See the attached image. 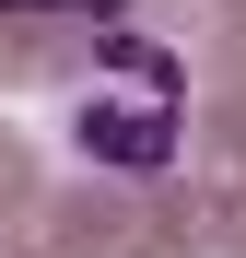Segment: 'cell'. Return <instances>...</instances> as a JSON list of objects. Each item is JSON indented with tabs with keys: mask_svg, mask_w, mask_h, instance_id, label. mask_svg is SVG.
<instances>
[{
	"mask_svg": "<svg viewBox=\"0 0 246 258\" xmlns=\"http://www.w3.org/2000/svg\"><path fill=\"white\" fill-rule=\"evenodd\" d=\"M117 71H129V94H82L70 106V153L82 164H106V176H164L176 164V129H188V82L176 59L152 47V35H117Z\"/></svg>",
	"mask_w": 246,
	"mask_h": 258,
	"instance_id": "6da1fadb",
	"label": "cell"
},
{
	"mask_svg": "<svg viewBox=\"0 0 246 258\" xmlns=\"http://www.w3.org/2000/svg\"><path fill=\"white\" fill-rule=\"evenodd\" d=\"M0 12H129V0H0Z\"/></svg>",
	"mask_w": 246,
	"mask_h": 258,
	"instance_id": "7a4b0ae2",
	"label": "cell"
}]
</instances>
